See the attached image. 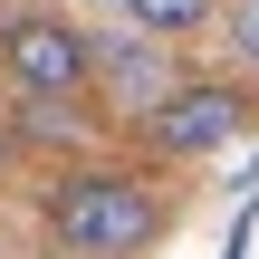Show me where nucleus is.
Listing matches in <instances>:
<instances>
[{
  "mask_svg": "<svg viewBox=\"0 0 259 259\" xmlns=\"http://www.w3.org/2000/svg\"><path fill=\"white\" fill-rule=\"evenodd\" d=\"M58 259H67V250H58Z\"/></svg>",
  "mask_w": 259,
  "mask_h": 259,
  "instance_id": "obj_7",
  "label": "nucleus"
},
{
  "mask_svg": "<svg viewBox=\"0 0 259 259\" xmlns=\"http://www.w3.org/2000/svg\"><path fill=\"white\" fill-rule=\"evenodd\" d=\"M0 77H10V96H87L96 87V38L58 0H10L0 10Z\"/></svg>",
  "mask_w": 259,
  "mask_h": 259,
  "instance_id": "obj_3",
  "label": "nucleus"
},
{
  "mask_svg": "<svg viewBox=\"0 0 259 259\" xmlns=\"http://www.w3.org/2000/svg\"><path fill=\"white\" fill-rule=\"evenodd\" d=\"M259 125V96L240 77H173L144 115H135V135H144V154H163V163H202V154H231L240 135Z\"/></svg>",
  "mask_w": 259,
  "mask_h": 259,
  "instance_id": "obj_2",
  "label": "nucleus"
},
{
  "mask_svg": "<svg viewBox=\"0 0 259 259\" xmlns=\"http://www.w3.org/2000/svg\"><path fill=\"white\" fill-rule=\"evenodd\" d=\"M96 87H106V115H144L163 87H173V38L135 29V38H96Z\"/></svg>",
  "mask_w": 259,
  "mask_h": 259,
  "instance_id": "obj_4",
  "label": "nucleus"
},
{
  "mask_svg": "<svg viewBox=\"0 0 259 259\" xmlns=\"http://www.w3.org/2000/svg\"><path fill=\"white\" fill-rule=\"evenodd\" d=\"M38 221L67 259H144L173 231V202L144 163H67L38 192Z\"/></svg>",
  "mask_w": 259,
  "mask_h": 259,
  "instance_id": "obj_1",
  "label": "nucleus"
},
{
  "mask_svg": "<svg viewBox=\"0 0 259 259\" xmlns=\"http://www.w3.org/2000/svg\"><path fill=\"white\" fill-rule=\"evenodd\" d=\"M221 38H231V67H240V77H259V0H231Z\"/></svg>",
  "mask_w": 259,
  "mask_h": 259,
  "instance_id": "obj_6",
  "label": "nucleus"
},
{
  "mask_svg": "<svg viewBox=\"0 0 259 259\" xmlns=\"http://www.w3.org/2000/svg\"><path fill=\"white\" fill-rule=\"evenodd\" d=\"M125 19H135V29H154V38H192V29H211V19H221V0H125Z\"/></svg>",
  "mask_w": 259,
  "mask_h": 259,
  "instance_id": "obj_5",
  "label": "nucleus"
}]
</instances>
